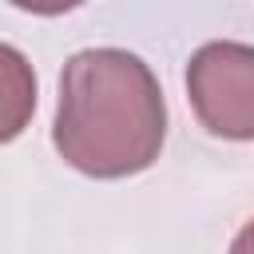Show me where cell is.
Returning <instances> with one entry per match:
<instances>
[{
	"instance_id": "1",
	"label": "cell",
	"mask_w": 254,
	"mask_h": 254,
	"mask_svg": "<svg viewBox=\"0 0 254 254\" xmlns=\"http://www.w3.org/2000/svg\"><path fill=\"white\" fill-rule=\"evenodd\" d=\"M167 139V103L155 71L123 48H83L64 64L52 143L91 179L147 171Z\"/></svg>"
},
{
	"instance_id": "3",
	"label": "cell",
	"mask_w": 254,
	"mask_h": 254,
	"mask_svg": "<svg viewBox=\"0 0 254 254\" xmlns=\"http://www.w3.org/2000/svg\"><path fill=\"white\" fill-rule=\"evenodd\" d=\"M36 111V71L28 56L12 44H0V143L24 135Z\"/></svg>"
},
{
	"instance_id": "2",
	"label": "cell",
	"mask_w": 254,
	"mask_h": 254,
	"mask_svg": "<svg viewBox=\"0 0 254 254\" xmlns=\"http://www.w3.org/2000/svg\"><path fill=\"white\" fill-rule=\"evenodd\" d=\"M187 95L210 135L254 139V44H202L187 64Z\"/></svg>"
},
{
	"instance_id": "4",
	"label": "cell",
	"mask_w": 254,
	"mask_h": 254,
	"mask_svg": "<svg viewBox=\"0 0 254 254\" xmlns=\"http://www.w3.org/2000/svg\"><path fill=\"white\" fill-rule=\"evenodd\" d=\"M230 254H254V218L234 234V242H230Z\"/></svg>"
}]
</instances>
